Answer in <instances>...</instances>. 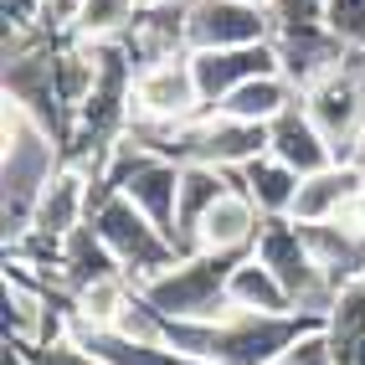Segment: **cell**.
<instances>
[{"mask_svg": "<svg viewBox=\"0 0 365 365\" xmlns=\"http://www.w3.org/2000/svg\"><path fill=\"white\" fill-rule=\"evenodd\" d=\"M57 150L62 139L41 124L31 108L6 98V242H21L31 232V216L46 196V185L57 180Z\"/></svg>", "mask_w": 365, "mask_h": 365, "instance_id": "obj_1", "label": "cell"}, {"mask_svg": "<svg viewBox=\"0 0 365 365\" xmlns=\"http://www.w3.org/2000/svg\"><path fill=\"white\" fill-rule=\"evenodd\" d=\"M252 247L242 252H185L175 267H165L160 278L139 283V294L150 299L160 314L170 319H227L232 299H227V283H232V267L247 257Z\"/></svg>", "mask_w": 365, "mask_h": 365, "instance_id": "obj_2", "label": "cell"}, {"mask_svg": "<svg viewBox=\"0 0 365 365\" xmlns=\"http://www.w3.org/2000/svg\"><path fill=\"white\" fill-rule=\"evenodd\" d=\"M88 222H93V232H98L103 242H108V252L118 257V267L134 278V288L139 283H150V278H160L165 267H175L185 252L170 242L150 216H144L124 190H98L93 196V211H88Z\"/></svg>", "mask_w": 365, "mask_h": 365, "instance_id": "obj_3", "label": "cell"}, {"mask_svg": "<svg viewBox=\"0 0 365 365\" xmlns=\"http://www.w3.org/2000/svg\"><path fill=\"white\" fill-rule=\"evenodd\" d=\"M304 108L324 134L334 160H360L365 150V46H350L319 83L304 88Z\"/></svg>", "mask_w": 365, "mask_h": 365, "instance_id": "obj_4", "label": "cell"}, {"mask_svg": "<svg viewBox=\"0 0 365 365\" xmlns=\"http://www.w3.org/2000/svg\"><path fill=\"white\" fill-rule=\"evenodd\" d=\"M252 252L283 278V288L294 294V304L304 314H329V304L339 299V288L324 278V267L314 262V252H309V242H304L294 216H262V232L252 242Z\"/></svg>", "mask_w": 365, "mask_h": 365, "instance_id": "obj_5", "label": "cell"}, {"mask_svg": "<svg viewBox=\"0 0 365 365\" xmlns=\"http://www.w3.org/2000/svg\"><path fill=\"white\" fill-rule=\"evenodd\" d=\"M278 16L267 0H190L185 6V46L190 52H222V46L273 41Z\"/></svg>", "mask_w": 365, "mask_h": 365, "instance_id": "obj_6", "label": "cell"}, {"mask_svg": "<svg viewBox=\"0 0 365 365\" xmlns=\"http://www.w3.org/2000/svg\"><path fill=\"white\" fill-rule=\"evenodd\" d=\"M201 113V88L190 52H165L134 72V118L139 124H185Z\"/></svg>", "mask_w": 365, "mask_h": 365, "instance_id": "obj_7", "label": "cell"}, {"mask_svg": "<svg viewBox=\"0 0 365 365\" xmlns=\"http://www.w3.org/2000/svg\"><path fill=\"white\" fill-rule=\"evenodd\" d=\"M88 211H93V185L83 170H57V180L46 185V196L31 216V232L16 242V247H41V252H52V262L62 257V242L78 232L88 222Z\"/></svg>", "mask_w": 365, "mask_h": 365, "instance_id": "obj_8", "label": "cell"}, {"mask_svg": "<svg viewBox=\"0 0 365 365\" xmlns=\"http://www.w3.org/2000/svg\"><path fill=\"white\" fill-rule=\"evenodd\" d=\"M196 67V88H201V108H216L232 88L267 78V72H283L278 46L273 41H252V46H222V52H190Z\"/></svg>", "mask_w": 365, "mask_h": 365, "instance_id": "obj_9", "label": "cell"}, {"mask_svg": "<svg viewBox=\"0 0 365 365\" xmlns=\"http://www.w3.org/2000/svg\"><path fill=\"white\" fill-rule=\"evenodd\" d=\"M365 201V165L360 160H334L324 170L299 180V196H294V222H334L345 216L350 206Z\"/></svg>", "mask_w": 365, "mask_h": 365, "instance_id": "obj_10", "label": "cell"}, {"mask_svg": "<svg viewBox=\"0 0 365 365\" xmlns=\"http://www.w3.org/2000/svg\"><path fill=\"white\" fill-rule=\"evenodd\" d=\"M262 232V211L257 201L247 196L242 185H232L222 201H216L206 216H201V227H196V252H242V247H252Z\"/></svg>", "mask_w": 365, "mask_h": 365, "instance_id": "obj_11", "label": "cell"}, {"mask_svg": "<svg viewBox=\"0 0 365 365\" xmlns=\"http://www.w3.org/2000/svg\"><path fill=\"white\" fill-rule=\"evenodd\" d=\"M237 185V170H222V165H180V222H175V247L180 252H196V227L201 216L227 196Z\"/></svg>", "mask_w": 365, "mask_h": 365, "instance_id": "obj_12", "label": "cell"}, {"mask_svg": "<svg viewBox=\"0 0 365 365\" xmlns=\"http://www.w3.org/2000/svg\"><path fill=\"white\" fill-rule=\"evenodd\" d=\"M283 165H294L299 175H314V170H324V165H334V150L324 144V134L314 129V118H309V108H304V98L294 103V108H283L278 118H273V144H267Z\"/></svg>", "mask_w": 365, "mask_h": 365, "instance_id": "obj_13", "label": "cell"}, {"mask_svg": "<svg viewBox=\"0 0 365 365\" xmlns=\"http://www.w3.org/2000/svg\"><path fill=\"white\" fill-rule=\"evenodd\" d=\"M227 299H232V309H247V314H304V309L294 304V294L283 288V278H278L257 252H247V257L232 267Z\"/></svg>", "mask_w": 365, "mask_h": 365, "instance_id": "obj_14", "label": "cell"}, {"mask_svg": "<svg viewBox=\"0 0 365 365\" xmlns=\"http://www.w3.org/2000/svg\"><path fill=\"white\" fill-rule=\"evenodd\" d=\"M299 180H304V175H299L294 165H283L273 150L257 155V160H247V165L237 170V185L257 201V211H262V216H288V211H294Z\"/></svg>", "mask_w": 365, "mask_h": 365, "instance_id": "obj_15", "label": "cell"}, {"mask_svg": "<svg viewBox=\"0 0 365 365\" xmlns=\"http://www.w3.org/2000/svg\"><path fill=\"white\" fill-rule=\"evenodd\" d=\"M324 339L334 365H365V278L339 288V299L324 314Z\"/></svg>", "mask_w": 365, "mask_h": 365, "instance_id": "obj_16", "label": "cell"}, {"mask_svg": "<svg viewBox=\"0 0 365 365\" xmlns=\"http://www.w3.org/2000/svg\"><path fill=\"white\" fill-rule=\"evenodd\" d=\"M304 98V93L283 78V72H267V78H252V83H242L232 88L222 103H216V113H232V118H247V124H273V118L283 108H294Z\"/></svg>", "mask_w": 365, "mask_h": 365, "instance_id": "obj_17", "label": "cell"}, {"mask_svg": "<svg viewBox=\"0 0 365 365\" xmlns=\"http://www.w3.org/2000/svg\"><path fill=\"white\" fill-rule=\"evenodd\" d=\"M129 26H139V0H83L72 16L78 41H118Z\"/></svg>", "mask_w": 365, "mask_h": 365, "instance_id": "obj_18", "label": "cell"}, {"mask_svg": "<svg viewBox=\"0 0 365 365\" xmlns=\"http://www.w3.org/2000/svg\"><path fill=\"white\" fill-rule=\"evenodd\" d=\"M16 345H21V339H16ZM21 350H26L36 365H108L103 355H93L88 345H83V339L78 334H62V339H41V345H21Z\"/></svg>", "mask_w": 365, "mask_h": 365, "instance_id": "obj_19", "label": "cell"}, {"mask_svg": "<svg viewBox=\"0 0 365 365\" xmlns=\"http://www.w3.org/2000/svg\"><path fill=\"white\" fill-rule=\"evenodd\" d=\"M324 26L345 46H365V0H329L324 6Z\"/></svg>", "mask_w": 365, "mask_h": 365, "instance_id": "obj_20", "label": "cell"}, {"mask_svg": "<svg viewBox=\"0 0 365 365\" xmlns=\"http://www.w3.org/2000/svg\"><path fill=\"white\" fill-rule=\"evenodd\" d=\"M267 365H334L329 360V339H324V324L319 329H309L304 339H294L278 360H267Z\"/></svg>", "mask_w": 365, "mask_h": 365, "instance_id": "obj_21", "label": "cell"}, {"mask_svg": "<svg viewBox=\"0 0 365 365\" xmlns=\"http://www.w3.org/2000/svg\"><path fill=\"white\" fill-rule=\"evenodd\" d=\"M324 6L329 0H267L278 26H324Z\"/></svg>", "mask_w": 365, "mask_h": 365, "instance_id": "obj_22", "label": "cell"}, {"mask_svg": "<svg viewBox=\"0 0 365 365\" xmlns=\"http://www.w3.org/2000/svg\"><path fill=\"white\" fill-rule=\"evenodd\" d=\"M78 6H83V0H46V16H57V21H72V16H78Z\"/></svg>", "mask_w": 365, "mask_h": 365, "instance_id": "obj_23", "label": "cell"}, {"mask_svg": "<svg viewBox=\"0 0 365 365\" xmlns=\"http://www.w3.org/2000/svg\"><path fill=\"white\" fill-rule=\"evenodd\" d=\"M360 165H365V150H360Z\"/></svg>", "mask_w": 365, "mask_h": 365, "instance_id": "obj_24", "label": "cell"}]
</instances>
